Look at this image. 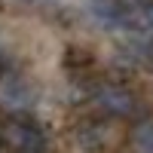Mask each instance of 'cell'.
<instances>
[{
	"label": "cell",
	"mask_w": 153,
	"mask_h": 153,
	"mask_svg": "<svg viewBox=\"0 0 153 153\" xmlns=\"http://www.w3.org/2000/svg\"><path fill=\"white\" fill-rule=\"evenodd\" d=\"M129 138H132V132L126 129L123 120L104 117V120L83 123L80 132H76V144H80L83 153H120L129 144Z\"/></svg>",
	"instance_id": "obj_1"
},
{
	"label": "cell",
	"mask_w": 153,
	"mask_h": 153,
	"mask_svg": "<svg viewBox=\"0 0 153 153\" xmlns=\"http://www.w3.org/2000/svg\"><path fill=\"white\" fill-rule=\"evenodd\" d=\"M92 104L104 113V117H113V120H129L138 113V98L132 89L126 86H117V83H104L92 92Z\"/></svg>",
	"instance_id": "obj_2"
},
{
	"label": "cell",
	"mask_w": 153,
	"mask_h": 153,
	"mask_svg": "<svg viewBox=\"0 0 153 153\" xmlns=\"http://www.w3.org/2000/svg\"><path fill=\"white\" fill-rule=\"evenodd\" d=\"M0 138H3V144L12 147V153H19V150H43V129L34 120H25V117L9 120L0 129Z\"/></svg>",
	"instance_id": "obj_3"
},
{
	"label": "cell",
	"mask_w": 153,
	"mask_h": 153,
	"mask_svg": "<svg viewBox=\"0 0 153 153\" xmlns=\"http://www.w3.org/2000/svg\"><path fill=\"white\" fill-rule=\"evenodd\" d=\"M34 104V89L31 83L19 74H3L0 80V107H6L12 113H22Z\"/></svg>",
	"instance_id": "obj_4"
},
{
	"label": "cell",
	"mask_w": 153,
	"mask_h": 153,
	"mask_svg": "<svg viewBox=\"0 0 153 153\" xmlns=\"http://www.w3.org/2000/svg\"><path fill=\"white\" fill-rule=\"evenodd\" d=\"M132 147L135 153H153V120H141L132 129Z\"/></svg>",
	"instance_id": "obj_5"
},
{
	"label": "cell",
	"mask_w": 153,
	"mask_h": 153,
	"mask_svg": "<svg viewBox=\"0 0 153 153\" xmlns=\"http://www.w3.org/2000/svg\"><path fill=\"white\" fill-rule=\"evenodd\" d=\"M147 3H150V0H120V6H123V9H129V12H135V9H138V12H144Z\"/></svg>",
	"instance_id": "obj_6"
},
{
	"label": "cell",
	"mask_w": 153,
	"mask_h": 153,
	"mask_svg": "<svg viewBox=\"0 0 153 153\" xmlns=\"http://www.w3.org/2000/svg\"><path fill=\"white\" fill-rule=\"evenodd\" d=\"M144 22H147L150 28H153V0H150V3H147V9H144Z\"/></svg>",
	"instance_id": "obj_7"
},
{
	"label": "cell",
	"mask_w": 153,
	"mask_h": 153,
	"mask_svg": "<svg viewBox=\"0 0 153 153\" xmlns=\"http://www.w3.org/2000/svg\"><path fill=\"white\" fill-rule=\"evenodd\" d=\"M19 153H40V150H19Z\"/></svg>",
	"instance_id": "obj_8"
}]
</instances>
